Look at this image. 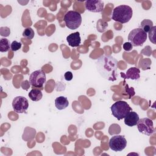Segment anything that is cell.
I'll use <instances>...</instances> for the list:
<instances>
[{"label":"cell","instance_id":"obj_1","mask_svg":"<svg viewBox=\"0 0 156 156\" xmlns=\"http://www.w3.org/2000/svg\"><path fill=\"white\" fill-rule=\"evenodd\" d=\"M118 60L112 55H102L96 62L97 70L104 79L115 81L118 77Z\"/></svg>","mask_w":156,"mask_h":156},{"label":"cell","instance_id":"obj_2","mask_svg":"<svg viewBox=\"0 0 156 156\" xmlns=\"http://www.w3.org/2000/svg\"><path fill=\"white\" fill-rule=\"evenodd\" d=\"M132 9L127 5H120L116 7L112 12V19L124 24L129 22L132 17Z\"/></svg>","mask_w":156,"mask_h":156},{"label":"cell","instance_id":"obj_3","mask_svg":"<svg viewBox=\"0 0 156 156\" xmlns=\"http://www.w3.org/2000/svg\"><path fill=\"white\" fill-rule=\"evenodd\" d=\"M112 115L118 120L124 119L127 114L132 111V108L125 101H118L115 102L110 107Z\"/></svg>","mask_w":156,"mask_h":156},{"label":"cell","instance_id":"obj_4","mask_svg":"<svg viewBox=\"0 0 156 156\" xmlns=\"http://www.w3.org/2000/svg\"><path fill=\"white\" fill-rule=\"evenodd\" d=\"M64 21L66 26L71 30H74L79 27L82 23V16L80 13L69 10L64 16Z\"/></svg>","mask_w":156,"mask_h":156},{"label":"cell","instance_id":"obj_5","mask_svg":"<svg viewBox=\"0 0 156 156\" xmlns=\"http://www.w3.org/2000/svg\"><path fill=\"white\" fill-rule=\"evenodd\" d=\"M147 40V34L141 28L132 30L128 35V40L133 46H141Z\"/></svg>","mask_w":156,"mask_h":156},{"label":"cell","instance_id":"obj_6","mask_svg":"<svg viewBox=\"0 0 156 156\" xmlns=\"http://www.w3.org/2000/svg\"><path fill=\"white\" fill-rule=\"evenodd\" d=\"M136 125L138 131L146 135L151 136L155 132L153 121L148 118L139 119Z\"/></svg>","mask_w":156,"mask_h":156},{"label":"cell","instance_id":"obj_7","mask_svg":"<svg viewBox=\"0 0 156 156\" xmlns=\"http://www.w3.org/2000/svg\"><path fill=\"white\" fill-rule=\"evenodd\" d=\"M29 81L33 87L42 88L46 81V74L42 69L36 70L30 74Z\"/></svg>","mask_w":156,"mask_h":156},{"label":"cell","instance_id":"obj_8","mask_svg":"<svg viewBox=\"0 0 156 156\" xmlns=\"http://www.w3.org/2000/svg\"><path fill=\"white\" fill-rule=\"evenodd\" d=\"M108 145L113 151H122L126 147L127 140L123 135H115L110 138Z\"/></svg>","mask_w":156,"mask_h":156},{"label":"cell","instance_id":"obj_9","mask_svg":"<svg viewBox=\"0 0 156 156\" xmlns=\"http://www.w3.org/2000/svg\"><path fill=\"white\" fill-rule=\"evenodd\" d=\"M12 107L15 112L18 113H26L29 107L28 100L24 96H16L12 101Z\"/></svg>","mask_w":156,"mask_h":156},{"label":"cell","instance_id":"obj_10","mask_svg":"<svg viewBox=\"0 0 156 156\" xmlns=\"http://www.w3.org/2000/svg\"><path fill=\"white\" fill-rule=\"evenodd\" d=\"M85 7L89 12L99 13L104 9V3L101 0H88L85 2Z\"/></svg>","mask_w":156,"mask_h":156},{"label":"cell","instance_id":"obj_11","mask_svg":"<svg viewBox=\"0 0 156 156\" xmlns=\"http://www.w3.org/2000/svg\"><path fill=\"white\" fill-rule=\"evenodd\" d=\"M140 70L136 67L130 68L126 73H121L120 75L122 78L124 79H132V80H138L140 77Z\"/></svg>","mask_w":156,"mask_h":156},{"label":"cell","instance_id":"obj_12","mask_svg":"<svg viewBox=\"0 0 156 156\" xmlns=\"http://www.w3.org/2000/svg\"><path fill=\"white\" fill-rule=\"evenodd\" d=\"M124 123L126 125L130 127H132V126H136L140 118L138 113L132 110V111H130L127 114V115L124 118Z\"/></svg>","mask_w":156,"mask_h":156},{"label":"cell","instance_id":"obj_13","mask_svg":"<svg viewBox=\"0 0 156 156\" xmlns=\"http://www.w3.org/2000/svg\"><path fill=\"white\" fill-rule=\"evenodd\" d=\"M66 41L69 46L73 48L78 47L81 43L80 33L79 32H76L69 34L66 37Z\"/></svg>","mask_w":156,"mask_h":156},{"label":"cell","instance_id":"obj_14","mask_svg":"<svg viewBox=\"0 0 156 156\" xmlns=\"http://www.w3.org/2000/svg\"><path fill=\"white\" fill-rule=\"evenodd\" d=\"M69 105V102L67 98L61 96L57 97L55 99V107L60 110L66 108Z\"/></svg>","mask_w":156,"mask_h":156},{"label":"cell","instance_id":"obj_15","mask_svg":"<svg viewBox=\"0 0 156 156\" xmlns=\"http://www.w3.org/2000/svg\"><path fill=\"white\" fill-rule=\"evenodd\" d=\"M28 96L32 101H38L41 99L43 97V94L41 90L37 88H33L30 91Z\"/></svg>","mask_w":156,"mask_h":156},{"label":"cell","instance_id":"obj_16","mask_svg":"<svg viewBox=\"0 0 156 156\" xmlns=\"http://www.w3.org/2000/svg\"><path fill=\"white\" fill-rule=\"evenodd\" d=\"M153 26V22L151 20L144 19L141 22L140 28L147 34L149 32Z\"/></svg>","mask_w":156,"mask_h":156},{"label":"cell","instance_id":"obj_17","mask_svg":"<svg viewBox=\"0 0 156 156\" xmlns=\"http://www.w3.org/2000/svg\"><path fill=\"white\" fill-rule=\"evenodd\" d=\"M11 44L7 38H1L0 40V51L1 52H5L10 50Z\"/></svg>","mask_w":156,"mask_h":156},{"label":"cell","instance_id":"obj_18","mask_svg":"<svg viewBox=\"0 0 156 156\" xmlns=\"http://www.w3.org/2000/svg\"><path fill=\"white\" fill-rule=\"evenodd\" d=\"M35 32L31 27H27L25 29L23 32V36L27 39L32 40L34 37Z\"/></svg>","mask_w":156,"mask_h":156},{"label":"cell","instance_id":"obj_19","mask_svg":"<svg viewBox=\"0 0 156 156\" xmlns=\"http://www.w3.org/2000/svg\"><path fill=\"white\" fill-rule=\"evenodd\" d=\"M21 48V43L20 42H18L16 40L12 41V43H11V46H10V49L12 51H16L18 50H19L20 48Z\"/></svg>","mask_w":156,"mask_h":156},{"label":"cell","instance_id":"obj_20","mask_svg":"<svg viewBox=\"0 0 156 156\" xmlns=\"http://www.w3.org/2000/svg\"><path fill=\"white\" fill-rule=\"evenodd\" d=\"M155 29H156V26H153L152 28L151 29V30L149 31V40L151 42H152L154 44H155Z\"/></svg>","mask_w":156,"mask_h":156},{"label":"cell","instance_id":"obj_21","mask_svg":"<svg viewBox=\"0 0 156 156\" xmlns=\"http://www.w3.org/2000/svg\"><path fill=\"white\" fill-rule=\"evenodd\" d=\"M122 47H123V49L126 51H130L133 48V46H132V44L130 42H126V43H124L123 44Z\"/></svg>","mask_w":156,"mask_h":156},{"label":"cell","instance_id":"obj_22","mask_svg":"<svg viewBox=\"0 0 156 156\" xmlns=\"http://www.w3.org/2000/svg\"><path fill=\"white\" fill-rule=\"evenodd\" d=\"M73 73L71 71H67L64 74V77H65V80L67 81L71 80L73 79Z\"/></svg>","mask_w":156,"mask_h":156}]
</instances>
